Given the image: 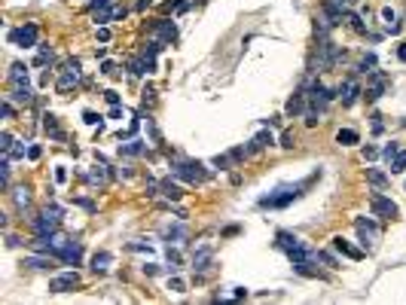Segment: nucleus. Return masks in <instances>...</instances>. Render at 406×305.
Masks as SVG:
<instances>
[{
	"label": "nucleus",
	"mask_w": 406,
	"mask_h": 305,
	"mask_svg": "<svg viewBox=\"0 0 406 305\" xmlns=\"http://www.w3.org/2000/svg\"><path fill=\"white\" fill-rule=\"evenodd\" d=\"M104 98H107V104H110V107H116V104H119V95H116L113 89H107V92H104Z\"/></svg>",
	"instance_id": "obj_46"
},
{
	"label": "nucleus",
	"mask_w": 406,
	"mask_h": 305,
	"mask_svg": "<svg viewBox=\"0 0 406 305\" xmlns=\"http://www.w3.org/2000/svg\"><path fill=\"white\" fill-rule=\"evenodd\" d=\"M162 196L171 199V202H177V199L183 196V189H180L177 183H171V180H162Z\"/></svg>",
	"instance_id": "obj_28"
},
{
	"label": "nucleus",
	"mask_w": 406,
	"mask_h": 305,
	"mask_svg": "<svg viewBox=\"0 0 406 305\" xmlns=\"http://www.w3.org/2000/svg\"><path fill=\"white\" fill-rule=\"evenodd\" d=\"M370 208H373V214L382 217V220H397V217H400V208H397L388 196H382V193H373V196H370Z\"/></svg>",
	"instance_id": "obj_6"
},
{
	"label": "nucleus",
	"mask_w": 406,
	"mask_h": 305,
	"mask_svg": "<svg viewBox=\"0 0 406 305\" xmlns=\"http://www.w3.org/2000/svg\"><path fill=\"white\" fill-rule=\"evenodd\" d=\"M10 101H16V104H34V89H31V83H22V86H10V95H7Z\"/></svg>",
	"instance_id": "obj_17"
},
{
	"label": "nucleus",
	"mask_w": 406,
	"mask_h": 305,
	"mask_svg": "<svg viewBox=\"0 0 406 305\" xmlns=\"http://www.w3.org/2000/svg\"><path fill=\"white\" fill-rule=\"evenodd\" d=\"M55 259H58V256H52V253H43V256H25L22 265H28V269H52Z\"/></svg>",
	"instance_id": "obj_21"
},
{
	"label": "nucleus",
	"mask_w": 406,
	"mask_h": 305,
	"mask_svg": "<svg viewBox=\"0 0 406 305\" xmlns=\"http://www.w3.org/2000/svg\"><path fill=\"white\" fill-rule=\"evenodd\" d=\"M357 140H360V134H357L354 128H339V131H336V143H339V146H351V143H357Z\"/></svg>",
	"instance_id": "obj_27"
},
{
	"label": "nucleus",
	"mask_w": 406,
	"mask_h": 305,
	"mask_svg": "<svg viewBox=\"0 0 406 305\" xmlns=\"http://www.w3.org/2000/svg\"><path fill=\"white\" fill-rule=\"evenodd\" d=\"M98 40H101V43H107V40H110V31H107L104 25H101V31H98Z\"/></svg>",
	"instance_id": "obj_54"
},
{
	"label": "nucleus",
	"mask_w": 406,
	"mask_h": 305,
	"mask_svg": "<svg viewBox=\"0 0 406 305\" xmlns=\"http://www.w3.org/2000/svg\"><path fill=\"white\" fill-rule=\"evenodd\" d=\"M16 140H13V134L10 131H4V134H0V149H4V152H10V146H13Z\"/></svg>",
	"instance_id": "obj_39"
},
{
	"label": "nucleus",
	"mask_w": 406,
	"mask_h": 305,
	"mask_svg": "<svg viewBox=\"0 0 406 305\" xmlns=\"http://www.w3.org/2000/svg\"><path fill=\"white\" fill-rule=\"evenodd\" d=\"M232 162H235V159H232V156H229V152H226V156H217V159H214V165H217V168H220V171H226V168H229V165H232Z\"/></svg>",
	"instance_id": "obj_37"
},
{
	"label": "nucleus",
	"mask_w": 406,
	"mask_h": 305,
	"mask_svg": "<svg viewBox=\"0 0 406 305\" xmlns=\"http://www.w3.org/2000/svg\"><path fill=\"white\" fill-rule=\"evenodd\" d=\"M321 262H324V265H330V269H336V265H339V262H336V256H333V253H327V250H321Z\"/></svg>",
	"instance_id": "obj_42"
},
{
	"label": "nucleus",
	"mask_w": 406,
	"mask_h": 305,
	"mask_svg": "<svg viewBox=\"0 0 406 305\" xmlns=\"http://www.w3.org/2000/svg\"><path fill=\"white\" fill-rule=\"evenodd\" d=\"M83 83V73H80V61H67V67H64V73L58 76V83H55V89L64 95V92H70V89H77Z\"/></svg>",
	"instance_id": "obj_7"
},
{
	"label": "nucleus",
	"mask_w": 406,
	"mask_h": 305,
	"mask_svg": "<svg viewBox=\"0 0 406 305\" xmlns=\"http://www.w3.org/2000/svg\"><path fill=\"white\" fill-rule=\"evenodd\" d=\"M385 89H388V73H385V70H376V73L366 76L363 98H366V101H379V98L385 95Z\"/></svg>",
	"instance_id": "obj_8"
},
{
	"label": "nucleus",
	"mask_w": 406,
	"mask_h": 305,
	"mask_svg": "<svg viewBox=\"0 0 406 305\" xmlns=\"http://www.w3.org/2000/svg\"><path fill=\"white\" fill-rule=\"evenodd\" d=\"M272 143H275L272 131H260V134H253V137L247 140L244 152H247V156H253V152H260V149H266V146H272Z\"/></svg>",
	"instance_id": "obj_14"
},
{
	"label": "nucleus",
	"mask_w": 406,
	"mask_h": 305,
	"mask_svg": "<svg viewBox=\"0 0 406 305\" xmlns=\"http://www.w3.org/2000/svg\"><path fill=\"white\" fill-rule=\"evenodd\" d=\"M397 58L406 64V43H400V46H397Z\"/></svg>",
	"instance_id": "obj_56"
},
{
	"label": "nucleus",
	"mask_w": 406,
	"mask_h": 305,
	"mask_svg": "<svg viewBox=\"0 0 406 305\" xmlns=\"http://www.w3.org/2000/svg\"><path fill=\"white\" fill-rule=\"evenodd\" d=\"M80 287V275L77 272H64V275H55L49 281V293H70Z\"/></svg>",
	"instance_id": "obj_11"
},
{
	"label": "nucleus",
	"mask_w": 406,
	"mask_h": 305,
	"mask_svg": "<svg viewBox=\"0 0 406 305\" xmlns=\"http://www.w3.org/2000/svg\"><path fill=\"white\" fill-rule=\"evenodd\" d=\"M110 262H113V253L98 250V253L92 256V272H95V275H104V272L110 269Z\"/></svg>",
	"instance_id": "obj_23"
},
{
	"label": "nucleus",
	"mask_w": 406,
	"mask_h": 305,
	"mask_svg": "<svg viewBox=\"0 0 406 305\" xmlns=\"http://www.w3.org/2000/svg\"><path fill=\"white\" fill-rule=\"evenodd\" d=\"M7 156H10V159H22V156H25V146H22V143H13Z\"/></svg>",
	"instance_id": "obj_43"
},
{
	"label": "nucleus",
	"mask_w": 406,
	"mask_h": 305,
	"mask_svg": "<svg viewBox=\"0 0 406 305\" xmlns=\"http://www.w3.org/2000/svg\"><path fill=\"white\" fill-rule=\"evenodd\" d=\"M232 296L241 299V296H247V290H244V287H232Z\"/></svg>",
	"instance_id": "obj_57"
},
{
	"label": "nucleus",
	"mask_w": 406,
	"mask_h": 305,
	"mask_svg": "<svg viewBox=\"0 0 406 305\" xmlns=\"http://www.w3.org/2000/svg\"><path fill=\"white\" fill-rule=\"evenodd\" d=\"M336 4H339V7H345V10H348V4H351V0H336Z\"/></svg>",
	"instance_id": "obj_60"
},
{
	"label": "nucleus",
	"mask_w": 406,
	"mask_h": 305,
	"mask_svg": "<svg viewBox=\"0 0 406 305\" xmlns=\"http://www.w3.org/2000/svg\"><path fill=\"white\" fill-rule=\"evenodd\" d=\"M168 290H174V293H187V284H183L180 278H171V281H168Z\"/></svg>",
	"instance_id": "obj_40"
},
{
	"label": "nucleus",
	"mask_w": 406,
	"mask_h": 305,
	"mask_svg": "<svg viewBox=\"0 0 406 305\" xmlns=\"http://www.w3.org/2000/svg\"><path fill=\"white\" fill-rule=\"evenodd\" d=\"M309 110V95L300 89L297 95H293L287 104H284V113H287V116H303V113Z\"/></svg>",
	"instance_id": "obj_13"
},
{
	"label": "nucleus",
	"mask_w": 406,
	"mask_h": 305,
	"mask_svg": "<svg viewBox=\"0 0 406 305\" xmlns=\"http://www.w3.org/2000/svg\"><path fill=\"white\" fill-rule=\"evenodd\" d=\"M147 146L141 140H128V143H119V152H125V156H141Z\"/></svg>",
	"instance_id": "obj_30"
},
{
	"label": "nucleus",
	"mask_w": 406,
	"mask_h": 305,
	"mask_svg": "<svg viewBox=\"0 0 406 305\" xmlns=\"http://www.w3.org/2000/svg\"><path fill=\"white\" fill-rule=\"evenodd\" d=\"M40 152H43V149L37 146V143H34V146H28V159H34V162H37V159H40Z\"/></svg>",
	"instance_id": "obj_50"
},
{
	"label": "nucleus",
	"mask_w": 406,
	"mask_h": 305,
	"mask_svg": "<svg viewBox=\"0 0 406 305\" xmlns=\"http://www.w3.org/2000/svg\"><path fill=\"white\" fill-rule=\"evenodd\" d=\"M86 180H89L92 186H104V183H107V165H104V168H92V171L86 174Z\"/></svg>",
	"instance_id": "obj_29"
},
{
	"label": "nucleus",
	"mask_w": 406,
	"mask_h": 305,
	"mask_svg": "<svg viewBox=\"0 0 406 305\" xmlns=\"http://www.w3.org/2000/svg\"><path fill=\"white\" fill-rule=\"evenodd\" d=\"M366 180H370L373 186H385V183H388V174L379 171V168H366Z\"/></svg>",
	"instance_id": "obj_31"
},
{
	"label": "nucleus",
	"mask_w": 406,
	"mask_h": 305,
	"mask_svg": "<svg viewBox=\"0 0 406 305\" xmlns=\"http://www.w3.org/2000/svg\"><path fill=\"white\" fill-rule=\"evenodd\" d=\"M7 244H10V247H19V244H22V238H19V235H7Z\"/></svg>",
	"instance_id": "obj_55"
},
{
	"label": "nucleus",
	"mask_w": 406,
	"mask_h": 305,
	"mask_svg": "<svg viewBox=\"0 0 406 305\" xmlns=\"http://www.w3.org/2000/svg\"><path fill=\"white\" fill-rule=\"evenodd\" d=\"M101 73H116V64H113V61H104V64H101Z\"/></svg>",
	"instance_id": "obj_51"
},
{
	"label": "nucleus",
	"mask_w": 406,
	"mask_h": 305,
	"mask_svg": "<svg viewBox=\"0 0 406 305\" xmlns=\"http://www.w3.org/2000/svg\"><path fill=\"white\" fill-rule=\"evenodd\" d=\"M77 205L86 208V211H95V202H89V199H77Z\"/></svg>",
	"instance_id": "obj_53"
},
{
	"label": "nucleus",
	"mask_w": 406,
	"mask_h": 305,
	"mask_svg": "<svg viewBox=\"0 0 406 305\" xmlns=\"http://www.w3.org/2000/svg\"><path fill=\"white\" fill-rule=\"evenodd\" d=\"M119 19H125V10L122 7H116V13H113V22H119Z\"/></svg>",
	"instance_id": "obj_58"
},
{
	"label": "nucleus",
	"mask_w": 406,
	"mask_h": 305,
	"mask_svg": "<svg viewBox=\"0 0 406 305\" xmlns=\"http://www.w3.org/2000/svg\"><path fill=\"white\" fill-rule=\"evenodd\" d=\"M211 256H214V247H208V244H205V247H199V250L193 253V269H196L199 275L211 269Z\"/></svg>",
	"instance_id": "obj_16"
},
{
	"label": "nucleus",
	"mask_w": 406,
	"mask_h": 305,
	"mask_svg": "<svg viewBox=\"0 0 406 305\" xmlns=\"http://www.w3.org/2000/svg\"><path fill=\"white\" fill-rule=\"evenodd\" d=\"M46 61H52V46H40V49H37V64H46Z\"/></svg>",
	"instance_id": "obj_34"
},
{
	"label": "nucleus",
	"mask_w": 406,
	"mask_h": 305,
	"mask_svg": "<svg viewBox=\"0 0 406 305\" xmlns=\"http://www.w3.org/2000/svg\"><path fill=\"white\" fill-rule=\"evenodd\" d=\"M339 101H342V107H351L360 95H363V89H360V83H357V73H351V76H345V80L339 83Z\"/></svg>",
	"instance_id": "obj_9"
},
{
	"label": "nucleus",
	"mask_w": 406,
	"mask_h": 305,
	"mask_svg": "<svg viewBox=\"0 0 406 305\" xmlns=\"http://www.w3.org/2000/svg\"><path fill=\"white\" fill-rule=\"evenodd\" d=\"M58 259H61V262H67V265H80V259H83V244H80V241H70Z\"/></svg>",
	"instance_id": "obj_18"
},
{
	"label": "nucleus",
	"mask_w": 406,
	"mask_h": 305,
	"mask_svg": "<svg viewBox=\"0 0 406 305\" xmlns=\"http://www.w3.org/2000/svg\"><path fill=\"white\" fill-rule=\"evenodd\" d=\"M397 152H400V146H397V143H388V146H385V152H382V156H385V159L391 162V159L397 156Z\"/></svg>",
	"instance_id": "obj_45"
},
{
	"label": "nucleus",
	"mask_w": 406,
	"mask_h": 305,
	"mask_svg": "<svg viewBox=\"0 0 406 305\" xmlns=\"http://www.w3.org/2000/svg\"><path fill=\"white\" fill-rule=\"evenodd\" d=\"M171 171L180 177V180H187V183H205L211 177V171H205L202 162H193V159H177L171 162Z\"/></svg>",
	"instance_id": "obj_3"
},
{
	"label": "nucleus",
	"mask_w": 406,
	"mask_h": 305,
	"mask_svg": "<svg viewBox=\"0 0 406 305\" xmlns=\"http://www.w3.org/2000/svg\"><path fill=\"white\" fill-rule=\"evenodd\" d=\"M83 119H86V125H101V116H98V113H92V110L83 113Z\"/></svg>",
	"instance_id": "obj_44"
},
{
	"label": "nucleus",
	"mask_w": 406,
	"mask_h": 305,
	"mask_svg": "<svg viewBox=\"0 0 406 305\" xmlns=\"http://www.w3.org/2000/svg\"><path fill=\"white\" fill-rule=\"evenodd\" d=\"M31 226H34V235H52V232H58V226H61V208H55V205L43 208L40 214L31 220Z\"/></svg>",
	"instance_id": "obj_2"
},
{
	"label": "nucleus",
	"mask_w": 406,
	"mask_h": 305,
	"mask_svg": "<svg viewBox=\"0 0 406 305\" xmlns=\"http://www.w3.org/2000/svg\"><path fill=\"white\" fill-rule=\"evenodd\" d=\"M315 177H321V171H315L312 177H306V180H300V183H284V186H278L275 193H269V196L260 199V208H287L290 202H297V199L303 196V189H306Z\"/></svg>",
	"instance_id": "obj_1"
},
{
	"label": "nucleus",
	"mask_w": 406,
	"mask_h": 305,
	"mask_svg": "<svg viewBox=\"0 0 406 305\" xmlns=\"http://www.w3.org/2000/svg\"><path fill=\"white\" fill-rule=\"evenodd\" d=\"M376 70H379V64H376V55H373V52L360 55V61L354 64V73H363V76H370V73H376Z\"/></svg>",
	"instance_id": "obj_24"
},
{
	"label": "nucleus",
	"mask_w": 406,
	"mask_h": 305,
	"mask_svg": "<svg viewBox=\"0 0 406 305\" xmlns=\"http://www.w3.org/2000/svg\"><path fill=\"white\" fill-rule=\"evenodd\" d=\"M10 196H13V202H16V208H19V211L31 208V189H28V186H16Z\"/></svg>",
	"instance_id": "obj_25"
},
{
	"label": "nucleus",
	"mask_w": 406,
	"mask_h": 305,
	"mask_svg": "<svg viewBox=\"0 0 406 305\" xmlns=\"http://www.w3.org/2000/svg\"><path fill=\"white\" fill-rule=\"evenodd\" d=\"M43 131L52 140H64V131L58 128V116H55V113H43Z\"/></svg>",
	"instance_id": "obj_19"
},
{
	"label": "nucleus",
	"mask_w": 406,
	"mask_h": 305,
	"mask_svg": "<svg viewBox=\"0 0 406 305\" xmlns=\"http://www.w3.org/2000/svg\"><path fill=\"white\" fill-rule=\"evenodd\" d=\"M360 152H363V159H376V156H379V149H376V146H370V143H366Z\"/></svg>",
	"instance_id": "obj_47"
},
{
	"label": "nucleus",
	"mask_w": 406,
	"mask_h": 305,
	"mask_svg": "<svg viewBox=\"0 0 406 305\" xmlns=\"http://www.w3.org/2000/svg\"><path fill=\"white\" fill-rule=\"evenodd\" d=\"M333 250H339L342 256H348V259H354V262H360V259H363V250H360V247H354L351 241H345L342 235H336V238H333Z\"/></svg>",
	"instance_id": "obj_15"
},
{
	"label": "nucleus",
	"mask_w": 406,
	"mask_h": 305,
	"mask_svg": "<svg viewBox=\"0 0 406 305\" xmlns=\"http://www.w3.org/2000/svg\"><path fill=\"white\" fill-rule=\"evenodd\" d=\"M354 229H357V238L366 250H376V241H379V226L370 220V217H354Z\"/></svg>",
	"instance_id": "obj_5"
},
{
	"label": "nucleus",
	"mask_w": 406,
	"mask_h": 305,
	"mask_svg": "<svg viewBox=\"0 0 406 305\" xmlns=\"http://www.w3.org/2000/svg\"><path fill=\"white\" fill-rule=\"evenodd\" d=\"M345 22H348V25H351L357 34H363V31H366V28H363V19H360L357 13H345Z\"/></svg>",
	"instance_id": "obj_33"
},
{
	"label": "nucleus",
	"mask_w": 406,
	"mask_h": 305,
	"mask_svg": "<svg viewBox=\"0 0 406 305\" xmlns=\"http://www.w3.org/2000/svg\"><path fill=\"white\" fill-rule=\"evenodd\" d=\"M388 165H391V174H403V171H406V149H400Z\"/></svg>",
	"instance_id": "obj_32"
},
{
	"label": "nucleus",
	"mask_w": 406,
	"mask_h": 305,
	"mask_svg": "<svg viewBox=\"0 0 406 305\" xmlns=\"http://www.w3.org/2000/svg\"><path fill=\"white\" fill-rule=\"evenodd\" d=\"M10 171H13V168H10V156H7L4 162H0V177H4V189H10Z\"/></svg>",
	"instance_id": "obj_35"
},
{
	"label": "nucleus",
	"mask_w": 406,
	"mask_h": 305,
	"mask_svg": "<svg viewBox=\"0 0 406 305\" xmlns=\"http://www.w3.org/2000/svg\"><path fill=\"white\" fill-rule=\"evenodd\" d=\"M293 143H297L293 131H284V134H281V146H284V149H293Z\"/></svg>",
	"instance_id": "obj_41"
},
{
	"label": "nucleus",
	"mask_w": 406,
	"mask_h": 305,
	"mask_svg": "<svg viewBox=\"0 0 406 305\" xmlns=\"http://www.w3.org/2000/svg\"><path fill=\"white\" fill-rule=\"evenodd\" d=\"M89 13H92V22H95V25H107V22H113L116 7L110 4V0H92Z\"/></svg>",
	"instance_id": "obj_12"
},
{
	"label": "nucleus",
	"mask_w": 406,
	"mask_h": 305,
	"mask_svg": "<svg viewBox=\"0 0 406 305\" xmlns=\"http://www.w3.org/2000/svg\"><path fill=\"white\" fill-rule=\"evenodd\" d=\"M0 113H4V119H13L16 107H13V101H10V98H4V107H0Z\"/></svg>",
	"instance_id": "obj_38"
},
{
	"label": "nucleus",
	"mask_w": 406,
	"mask_h": 305,
	"mask_svg": "<svg viewBox=\"0 0 406 305\" xmlns=\"http://www.w3.org/2000/svg\"><path fill=\"white\" fill-rule=\"evenodd\" d=\"M147 7H153V0H138V10H147Z\"/></svg>",
	"instance_id": "obj_59"
},
{
	"label": "nucleus",
	"mask_w": 406,
	"mask_h": 305,
	"mask_svg": "<svg viewBox=\"0 0 406 305\" xmlns=\"http://www.w3.org/2000/svg\"><path fill=\"white\" fill-rule=\"evenodd\" d=\"M37 37H40V28H37L34 22H28V25L10 31V43L13 46H22V49H31V46H40V43H37Z\"/></svg>",
	"instance_id": "obj_4"
},
{
	"label": "nucleus",
	"mask_w": 406,
	"mask_h": 305,
	"mask_svg": "<svg viewBox=\"0 0 406 305\" xmlns=\"http://www.w3.org/2000/svg\"><path fill=\"white\" fill-rule=\"evenodd\" d=\"M187 226H183V223H174V226H165V238H174L177 244H183V241H187Z\"/></svg>",
	"instance_id": "obj_26"
},
{
	"label": "nucleus",
	"mask_w": 406,
	"mask_h": 305,
	"mask_svg": "<svg viewBox=\"0 0 406 305\" xmlns=\"http://www.w3.org/2000/svg\"><path fill=\"white\" fill-rule=\"evenodd\" d=\"M7 80H10V86L28 83V67H25L22 61H13V64H10V73H7Z\"/></svg>",
	"instance_id": "obj_20"
},
{
	"label": "nucleus",
	"mask_w": 406,
	"mask_h": 305,
	"mask_svg": "<svg viewBox=\"0 0 406 305\" xmlns=\"http://www.w3.org/2000/svg\"><path fill=\"white\" fill-rule=\"evenodd\" d=\"M141 98H144V104H147V107H153V104H156V89H153V86H147V89L141 92Z\"/></svg>",
	"instance_id": "obj_36"
},
{
	"label": "nucleus",
	"mask_w": 406,
	"mask_h": 305,
	"mask_svg": "<svg viewBox=\"0 0 406 305\" xmlns=\"http://www.w3.org/2000/svg\"><path fill=\"white\" fill-rule=\"evenodd\" d=\"M382 19H385V22H388V25H394V22H397V13H394V10H388V7H385V10H382Z\"/></svg>",
	"instance_id": "obj_48"
},
{
	"label": "nucleus",
	"mask_w": 406,
	"mask_h": 305,
	"mask_svg": "<svg viewBox=\"0 0 406 305\" xmlns=\"http://www.w3.org/2000/svg\"><path fill=\"white\" fill-rule=\"evenodd\" d=\"M297 244H303V238L293 235V232H287V229H281V232L275 235V247H278V250H290V247H297Z\"/></svg>",
	"instance_id": "obj_22"
},
{
	"label": "nucleus",
	"mask_w": 406,
	"mask_h": 305,
	"mask_svg": "<svg viewBox=\"0 0 406 305\" xmlns=\"http://www.w3.org/2000/svg\"><path fill=\"white\" fill-rule=\"evenodd\" d=\"M144 275H147V278H153V275H159V265H153V262H147V265H144Z\"/></svg>",
	"instance_id": "obj_49"
},
{
	"label": "nucleus",
	"mask_w": 406,
	"mask_h": 305,
	"mask_svg": "<svg viewBox=\"0 0 406 305\" xmlns=\"http://www.w3.org/2000/svg\"><path fill=\"white\" fill-rule=\"evenodd\" d=\"M55 180H58V183H64V180H67V171H64V168H61V165H58V168H55Z\"/></svg>",
	"instance_id": "obj_52"
},
{
	"label": "nucleus",
	"mask_w": 406,
	"mask_h": 305,
	"mask_svg": "<svg viewBox=\"0 0 406 305\" xmlns=\"http://www.w3.org/2000/svg\"><path fill=\"white\" fill-rule=\"evenodd\" d=\"M150 37H153V40H162V43L168 46V43L177 40V25L168 22V19H156V22L150 25Z\"/></svg>",
	"instance_id": "obj_10"
}]
</instances>
